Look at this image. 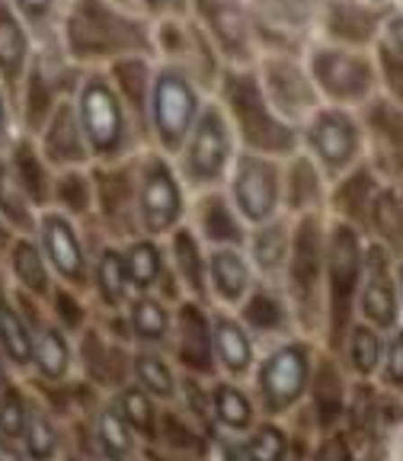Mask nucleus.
<instances>
[{
	"label": "nucleus",
	"mask_w": 403,
	"mask_h": 461,
	"mask_svg": "<svg viewBox=\"0 0 403 461\" xmlns=\"http://www.w3.org/2000/svg\"><path fill=\"white\" fill-rule=\"evenodd\" d=\"M378 195V183H374V170L365 164L353 167L349 173H343V180L333 189V209L339 212L345 224H372V205Z\"/></svg>",
	"instance_id": "7c9ffc66"
},
{
	"label": "nucleus",
	"mask_w": 403,
	"mask_h": 461,
	"mask_svg": "<svg viewBox=\"0 0 403 461\" xmlns=\"http://www.w3.org/2000/svg\"><path fill=\"white\" fill-rule=\"evenodd\" d=\"M176 327H180V353L186 366L195 368H211V349H215V333H211V324L205 311H202V302L189 298L183 302L180 314H176Z\"/></svg>",
	"instance_id": "72a5a7b5"
},
{
	"label": "nucleus",
	"mask_w": 403,
	"mask_h": 461,
	"mask_svg": "<svg viewBox=\"0 0 403 461\" xmlns=\"http://www.w3.org/2000/svg\"><path fill=\"white\" fill-rule=\"evenodd\" d=\"M100 436H103V442H106V448L112 455H122V452H129V448H131L129 420H125L122 413L115 411V407L103 411V417H100Z\"/></svg>",
	"instance_id": "603ef678"
},
{
	"label": "nucleus",
	"mask_w": 403,
	"mask_h": 461,
	"mask_svg": "<svg viewBox=\"0 0 403 461\" xmlns=\"http://www.w3.org/2000/svg\"><path fill=\"white\" fill-rule=\"evenodd\" d=\"M211 333H215V353L230 372H246L253 359V346L250 337H246L244 324L234 321L228 314H218L211 321Z\"/></svg>",
	"instance_id": "58836bf2"
},
{
	"label": "nucleus",
	"mask_w": 403,
	"mask_h": 461,
	"mask_svg": "<svg viewBox=\"0 0 403 461\" xmlns=\"http://www.w3.org/2000/svg\"><path fill=\"white\" fill-rule=\"evenodd\" d=\"M16 135H20V125H16V103H13V94L7 90V84L0 80V154H7V148L13 144Z\"/></svg>",
	"instance_id": "4d7b16f0"
},
{
	"label": "nucleus",
	"mask_w": 403,
	"mask_h": 461,
	"mask_svg": "<svg viewBox=\"0 0 403 461\" xmlns=\"http://www.w3.org/2000/svg\"><path fill=\"white\" fill-rule=\"evenodd\" d=\"M129 327L135 337L148 339V343H157L170 330V311L151 292H138L129 302Z\"/></svg>",
	"instance_id": "ea45409f"
},
{
	"label": "nucleus",
	"mask_w": 403,
	"mask_h": 461,
	"mask_svg": "<svg viewBox=\"0 0 403 461\" xmlns=\"http://www.w3.org/2000/svg\"><path fill=\"white\" fill-rule=\"evenodd\" d=\"M209 292L228 304H244L253 292V267L240 247H215L209 253Z\"/></svg>",
	"instance_id": "c85d7f7f"
},
{
	"label": "nucleus",
	"mask_w": 403,
	"mask_h": 461,
	"mask_svg": "<svg viewBox=\"0 0 403 461\" xmlns=\"http://www.w3.org/2000/svg\"><path fill=\"white\" fill-rule=\"evenodd\" d=\"M84 74V68L74 65L58 42L39 45L26 80L20 84V94H16V125H20L22 135L36 138L51 115L77 96Z\"/></svg>",
	"instance_id": "39448f33"
},
{
	"label": "nucleus",
	"mask_w": 403,
	"mask_h": 461,
	"mask_svg": "<svg viewBox=\"0 0 403 461\" xmlns=\"http://www.w3.org/2000/svg\"><path fill=\"white\" fill-rule=\"evenodd\" d=\"M372 228L388 244H400L403 240V199L394 189H378L372 205Z\"/></svg>",
	"instance_id": "a18cd8bd"
},
{
	"label": "nucleus",
	"mask_w": 403,
	"mask_h": 461,
	"mask_svg": "<svg viewBox=\"0 0 403 461\" xmlns=\"http://www.w3.org/2000/svg\"><path fill=\"white\" fill-rule=\"evenodd\" d=\"M109 80H112L115 94L122 96L129 113L135 115V122L141 125L144 138H151L148 131V115H151V90H154V74H157V58L151 55H131L115 61L106 68Z\"/></svg>",
	"instance_id": "393cba45"
},
{
	"label": "nucleus",
	"mask_w": 403,
	"mask_h": 461,
	"mask_svg": "<svg viewBox=\"0 0 403 461\" xmlns=\"http://www.w3.org/2000/svg\"><path fill=\"white\" fill-rule=\"evenodd\" d=\"M186 199H183V176L173 167L170 154L144 151L138 154V221L141 238H164L183 228Z\"/></svg>",
	"instance_id": "9d476101"
},
{
	"label": "nucleus",
	"mask_w": 403,
	"mask_h": 461,
	"mask_svg": "<svg viewBox=\"0 0 403 461\" xmlns=\"http://www.w3.org/2000/svg\"><path fill=\"white\" fill-rule=\"evenodd\" d=\"M103 461H115V455H109V458H103Z\"/></svg>",
	"instance_id": "774afa93"
},
{
	"label": "nucleus",
	"mask_w": 403,
	"mask_h": 461,
	"mask_svg": "<svg viewBox=\"0 0 403 461\" xmlns=\"http://www.w3.org/2000/svg\"><path fill=\"white\" fill-rule=\"evenodd\" d=\"M58 45L84 71H106L131 55L157 58L154 20L115 0H67Z\"/></svg>",
	"instance_id": "f257e3e1"
},
{
	"label": "nucleus",
	"mask_w": 403,
	"mask_h": 461,
	"mask_svg": "<svg viewBox=\"0 0 403 461\" xmlns=\"http://www.w3.org/2000/svg\"><path fill=\"white\" fill-rule=\"evenodd\" d=\"M26 417L29 413L22 411L20 397L7 394L4 403H0V432H4V436H20V432H26Z\"/></svg>",
	"instance_id": "13d9d810"
},
{
	"label": "nucleus",
	"mask_w": 403,
	"mask_h": 461,
	"mask_svg": "<svg viewBox=\"0 0 403 461\" xmlns=\"http://www.w3.org/2000/svg\"><path fill=\"white\" fill-rule=\"evenodd\" d=\"M263 55L304 58L320 39V0H246Z\"/></svg>",
	"instance_id": "6e6552de"
},
{
	"label": "nucleus",
	"mask_w": 403,
	"mask_h": 461,
	"mask_svg": "<svg viewBox=\"0 0 403 461\" xmlns=\"http://www.w3.org/2000/svg\"><path fill=\"white\" fill-rule=\"evenodd\" d=\"M154 45H157V61L186 71L209 96L218 94L228 65L193 14L166 16L154 23Z\"/></svg>",
	"instance_id": "1a4fd4ad"
},
{
	"label": "nucleus",
	"mask_w": 403,
	"mask_h": 461,
	"mask_svg": "<svg viewBox=\"0 0 403 461\" xmlns=\"http://www.w3.org/2000/svg\"><path fill=\"white\" fill-rule=\"evenodd\" d=\"M51 302H55V317L65 324V330H77V327L84 324L86 311L80 308V302L74 298L71 288L55 285V292H51Z\"/></svg>",
	"instance_id": "5fc2aeb1"
},
{
	"label": "nucleus",
	"mask_w": 403,
	"mask_h": 461,
	"mask_svg": "<svg viewBox=\"0 0 403 461\" xmlns=\"http://www.w3.org/2000/svg\"><path fill=\"white\" fill-rule=\"evenodd\" d=\"M362 129L372 141V160L374 170L384 176H403V106L390 100L388 94H378L359 109Z\"/></svg>",
	"instance_id": "aec40b11"
},
{
	"label": "nucleus",
	"mask_w": 403,
	"mask_h": 461,
	"mask_svg": "<svg viewBox=\"0 0 403 461\" xmlns=\"http://www.w3.org/2000/svg\"><path fill=\"white\" fill-rule=\"evenodd\" d=\"M259 384H263V397H266L273 411L288 407L308 384V349L298 343L275 349L266 366H263Z\"/></svg>",
	"instance_id": "a878e982"
},
{
	"label": "nucleus",
	"mask_w": 403,
	"mask_h": 461,
	"mask_svg": "<svg viewBox=\"0 0 403 461\" xmlns=\"http://www.w3.org/2000/svg\"><path fill=\"white\" fill-rule=\"evenodd\" d=\"M359 304H362V314H365L374 327L394 324L397 288H394L390 257H388V250H384V244H372L365 250V273H362Z\"/></svg>",
	"instance_id": "5701e85b"
},
{
	"label": "nucleus",
	"mask_w": 403,
	"mask_h": 461,
	"mask_svg": "<svg viewBox=\"0 0 403 461\" xmlns=\"http://www.w3.org/2000/svg\"><path fill=\"white\" fill-rule=\"evenodd\" d=\"M317 461H349V448H345L343 439H330L324 448H320Z\"/></svg>",
	"instance_id": "680f3d73"
},
{
	"label": "nucleus",
	"mask_w": 403,
	"mask_h": 461,
	"mask_svg": "<svg viewBox=\"0 0 403 461\" xmlns=\"http://www.w3.org/2000/svg\"><path fill=\"white\" fill-rule=\"evenodd\" d=\"M388 378L403 382V330H397L388 346Z\"/></svg>",
	"instance_id": "052dcab7"
},
{
	"label": "nucleus",
	"mask_w": 403,
	"mask_h": 461,
	"mask_svg": "<svg viewBox=\"0 0 403 461\" xmlns=\"http://www.w3.org/2000/svg\"><path fill=\"white\" fill-rule=\"evenodd\" d=\"M390 14L394 10H378L365 0H320V39L349 49H374Z\"/></svg>",
	"instance_id": "a211bd4d"
},
{
	"label": "nucleus",
	"mask_w": 403,
	"mask_h": 461,
	"mask_svg": "<svg viewBox=\"0 0 403 461\" xmlns=\"http://www.w3.org/2000/svg\"><path fill=\"white\" fill-rule=\"evenodd\" d=\"M39 148H42L45 160H49L55 170H74V167H94V151H90V141L84 135V125L77 119V109L74 100L65 103L51 115L49 122L42 125V131L36 135Z\"/></svg>",
	"instance_id": "412c9836"
},
{
	"label": "nucleus",
	"mask_w": 403,
	"mask_h": 461,
	"mask_svg": "<svg viewBox=\"0 0 403 461\" xmlns=\"http://www.w3.org/2000/svg\"><path fill=\"white\" fill-rule=\"evenodd\" d=\"M317 407L327 423L343 411V388H339V375L333 362H320V372H317Z\"/></svg>",
	"instance_id": "49530a36"
},
{
	"label": "nucleus",
	"mask_w": 403,
	"mask_h": 461,
	"mask_svg": "<svg viewBox=\"0 0 403 461\" xmlns=\"http://www.w3.org/2000/svg\"><path fill=\"white\" fill-rule=\"evenodd\" d=\"M51 209L65 212L67 218H84L96 212V186L94 167H74V170H58L55 189H51Z\"/></svg>",
	"instance_id": "f704fd0d"
},
{
	"label": "nucleus",
	"mask_w": 403,
	"mask_h": 461,
	"mask_svg": "<svg viewBox=\"0 0 403 461\" xmlns=\"http://www.w3.org/2000/svg\"><path fill=\"white\" fill-rule=\"evenodd\" d=\"M259 80L266 90L269 103L279 109L282 119L301 129L317 109L324 106V96L317 90L314 77H310L308 58L298 55H259L256 61Z\"/></svg>",
	"instance_id": "4468645a"
},
{
	"label": "nucleus",
	"mask_w": 403,
	"mask_h": 461,
	"mask_svg": "<svg viewBox=\"0 0 403 461\" xmlns=\"http://www.w3.org/2000/svg\"><path fill=\"white\" fill-rule=\"evenodd\" d=\"M94 285H96V295L106 308H122L129 302V292L131 279H129V267H125V250L122 247H103L94 259Z\"/></svg>",
	"instance_id": "e433bc0d"
},
{
	"label": "nucleus",
	"mask_w": 403,
	"mask_h": 461,
	"mask_svg": "<svg viewBox=\"0 0 403 461\" xmlns=\"http://www.w3.org/2000/svg\"><path fill=\"white\" fill-rule=\"evenodd\" d=\"M42 212L32 205L22 186L16 183L13 170L7 164V154H0V221L13 234H36Z\"/></svg>",
	"instance_id": "c9c22d12"
},
{
	"label": "nucleus",
	"mask_w": 403,
	"mask_h": 461,
	"mask_svg": "<svg viewBox=\"0 0 403 461\" xmlns=\"http://www.w3.org/2000/svg\"><path fill=\"white\" fill-rule=\"evenodd\" d=\"M365 273V250H362L359 230L353 224H333L327 234V314H330L333 339H343L355 295Z\"/></svg>",
	"instance_id": "ddd939ff"
},
{
	"label": "nucleus",
	"mask_w": 403,
	"mask_h": 461,
	"mask_svg": "<svg viewBox=\"0 0 403 461\" xmlns=\"http://www.w3.org/2000/svg\"><path fill=\"white\" fill-rule=\"evenodd\" d=\"M74 109L84 125V135L94 151V164H115V160H129L131 144L144 138L141 125L115 94L112 80L106 71H86L80 80V90L74 96Z\"/></svg>",
	"instance_id": "7ed1b4c3"
},
{
	"label": "nucleus",
	"mask_w": 403,
	"mask_h": 461,
	"mask_svg": "<svg viewBox=\"0 0 403 461\" xmlns=\"http://www.w3.org/2000/svg\"><path fill=\"white\" fill-rule=\"evenodd\" d=\"M22 436H26L29 452L36 455V458H49V455L55 452V446H58L55 426H51L39 411H32L26 417V432H22Z\"/></svg>",
	"instance_id": "de8ad7c7"
},
{
	"label": "nucleus",
	"mask_w": 403,
	"mask_h": 461,
	"mask_svg": "<svg viewBox=\"0 0 403 461\" xmlns=\"http://www.w3.org/2000/svg\"><path fill=\"white\" fill-rule=\"evenodd\" d=\"M10 269H13L16 282L26 295L45 298L55 292V282H51V267L45 259L39 240H32L29 234H13L10 238Z\"/></svg>",
	"instance_id": "2f4dec72"
},
{
	"label": "nucleus",
	"mask_w": 403,
	"mask_h": 461,
	"mask_svg": "<svg viewBox=\"0 0 403 461\" xmlns=\"http://www.w3.org/2000/svg\"><path fill=\"white\" fill-rule=\"evenodd\" d=\"M211 100H218V106L228 115L230 129L240 141V151L275 160H285L301 151V129L282 119L279 109L269 103L256 65L228 68Z\"/></svg>",
	"instance_id": "f03ea898"
},
{
	"label": "nucleus",
	"mask_w": 403,
	"mask_h": 461,
	"mask_svg": "<svg viewBox=\"0 0 403 461\" xmlns=\"http://www.w3.org/2000/svg\"><path fill=\"white\" fill-rule=\"evenodd\" d=\"M327 234L320 215H304L295 221V238H291V257H288L285 279L295 314L304 324H317L320 317V288L327 292Z\"/></svg>",
	"instance_id": "9b49d317"
},
{
	"label": "nucleus",
	"mask_w": 403,
	"mask_h": 461,
	"mask_svg": "<svg viewBox=\"0 0 403 461\" xmlns=\"http://www.w3.org/2000/svg\"><path fill=\"white\" fill-rule=\"evenodd\" d=\"M310 77L330 106L362 109L381 94V68L374 49H349L336 42H314L308 55Z\"/></svg>",
	"instance_id": "20e7f679"
},
{
	"label": "nucleus",
	"mask_w": 403,
	"mask_h": 461,
	"mask_svg": "<svg viewBox=\"0 0 403 461\" xmlns=\"http://www.w3.org/2000/svg\"><path fill=\"white\" fill-rule=\"evenodd\" d=\"M291 238H295V228L288 218H269V221L256 224L250 234V259L259 273L275 276L285 273L288 257H291Z\"/></svg>",
	"instance_id": "473e14b6"
},
{
	"label": "nucleus",
	"mask_w": 403,
	"mask_h": 461,
	"mask_svg": "<svg viewBox=\"0 0 403 461\" xmlns=\"http://www.w3.org/2000/svg\"><path fill=\"white\" fill-rule=\"evenodd\" d=\"M10 7L26 20L32 29V36L42 45L58 42V29H61V16H65L67 0H10Z\"/></svg>",
	"instance_id": "a19ab883"
},
{
	"label": "nucleus",
	"mask_w": 403,
	"mask_h": 461,
	"mask_svg": "<svg viewBox=\"0 0 403 461\" xmlns=\"http://www.w3.org/2000/svg\"><path fill=\"white\" fill-rule=\"evenodd\" d=\"M39 45L42 42L32 36V29L26 26V20L10 7V0H0V80L13 94V103Z\"/></svg>",
	"instance_id": "4be33fe9"
},
{
	"label": "nucleus",
	"mask_w": 403,
	"mask_h": 461,
	"mask_svg": "<svg viewBox=\"0 0 403 461\" xmlns=\"http://www.w3.org/2000/svg\"><path fill=\"white\" fill-rule=\"evenodd\" d=\"M135 375H138V382H141L148 391H154V394H170V391H173L170 368H166L157 356H151V353L138 356V359H135Z\"/></svg>",
	"instance_id": "8fccbe9b"
},
{
	"label": "nucleus",
	"mask_w": 403,
	"mask_h": 461,
	"mask_svg": "<svg viewBox=\"0 0 403 461\" xmlns=\"http://www.w3.org/2000/svg\"><path fill=\"white\" fill-rule=\"evenodd\" d=\"M285 317V302L275 292H269V288H253L250 295L244 298V324L253 327V330H282Z\"/></svg>",
	"instance_id": "37998d69"
},
{
	"label": "nucleus",
	"mask_w": 403,
	"mask_h": 461,
	"mask_svg": "<svg viewBox=\"0 0 403 461\" xmlns=\"http://www.w3.org/2000/svg\"><path fill=\"white\" fill-rule=\"evenodd\" d=\"M320 199H324V176H320V164L310 158L308 151H298L285 158L282 167V205L288 212H295L298 218L304 215H320Z\"/></svg>",
	"instance_id": "cd10ccee"
},
{
	"label": "nucleus",
	"mask_w": 403,
	"mask_h": 461,
	"mask_svg": "<svg viewBox=\"0 0 403 461\" xmlns=\"http://www.w3.org/2000/svg\"><path fill=\"white\" fill-rule=\"evenodd\" d=\"M39 247H42L45 259L55 276L67 285H84L90 279V257L84 250V238H80L77 221L67 218L65 212H42L39 218Z\"/></svg>",
	"instance_id": "6ab92c4d"
},
{
	"label": "nucleus",
	"mask_w": 403,
	"mask_h": 461,
	"mask_svg": "<svg viewBox=\"0 0 403 461\" xmlns=\"http://www.w3.org/2000/svg\"><path fill=\"white\" fill-rule=\"evenodd\" d=\"M7 164H10V170H13L16 183L22 186V193L32 199V205H36L39 212H49L58 170L45 160L36 138L20 131V135L13 138V144L7 148Z\"/></svg>",
	"instance_id": "b1692460"
},
{
	"label": "nucleus",
	"mask_w": 403,
	"mask_h": 461,
	"mask_svg": "<svg viewBox=\"0 0 403 461\" xmlns=\"http://www.w3.org/2000/svg\"><path fill=\"white\" fill-rule=\"evenodd\" d=\"M211 96L189 77L180 68L157 61V74H154V90H151V115H148V131L157 151L176 154L193 125L199 122L202 109Z\"/></svg>",
	"instance_id": "423d86ee"
},
{
	"label": "nucleus",
	"mask_w": 403,
	"mask_h": 461,
	"mask_svg": "<svg viewBox=\"0 0 403 461\" xmlns=\"http://www.w3.org/2000/svg\"><path fill=\"white\" fill-rule=\"evenodd\" d=\"M301 144L308 148L310 158L320 164V170L333 173V176L349 173L353 167H359L362 144H365V129H362L359 109L324 103L301 125Z\"/></svg>",
	"instance_id": "f8f14e48"
},
{
	"label": "nucleus",
	"mask_w": 403,
	"mask_h": 461,
	"mask_svg": "<svg viewBox=\"0 0 403 461\" xmlns=\"http://www.w3.org/2000/svg\"><path fill=\"white\" fill-rule=\"evenodd\" d=\"M400 285H403V259H400Z\"/></svg>",
	"instance_id": "69168bd1"
},
{
	"label": "nucleus",
	"mask_w": 403,
	"mask_h": 461,
	"mask_svg": "<svg viewBox=\"0 0 403 461\" xmlns=\"http://www.w3.org/2000/svg\"><path fill=\"white\" fill-rule=\"evenodd\" d=\"M237 144L240 141L230 129L224 109L218 106V100H209L199 122L180 144V151L173 154L183 183L195 189H215L224 176H230V167L237 160Z\"/></svg>",
	"instance_id": "0eeeda50"
},
{
	"label": "nucleus",
	"mask_w": 403,
	"mask_h": 461,
	"mask_svg": "<svg viewBox=\"0 0 403 461\" xmlns=\"http://www.w3.org/2000/svg\"><path fill=\"white\" fill-rule=\"evenodd\" d=\"M141 14H148L154 23L166 20V16H183L189 14V0H131Z\"/></svg>",
	"instance_id": "bf43d9fd"
},
{
	"label": "nucleus",
	"mask_w": 403,
	"mask_h": 461,
	"mask_svg": "<svg viewBox=\"0 0 403 461\" xmlns=\"http://www.w3.org/2000/svg\"><path fill=\"white\" fill-rule=\"evenodd\" d=\"M349 353L359 372H374L378 359H381V343H378V333L372 327H355L353 339H349Z\"/></svg>",
	"instance_id": "09e8293b"
},
{
	"label": "nucleus",
	"mask_w": 403,
	"mask_h": 461,
	"mask_svg": "<svg viewBox=\"0 0 403 461\" xmlns=\"http://www.w3.org/2000/svg\"><path fill=\"white\" fill-rule=\"evenodd\" d=\"M32 362H36L49 378H61V375L67 372V366H71V346H67L61 327H39Z\"/></svg>",
	"instance_id": "c03bdc74"
},
{
	"label": "nucleus",
	"mask_w": 403,
	"mask_h": 461,
	"mask_svg": "<svg viewBox=\"0 0 403 461\" xmlns=\"http://www.w3.org/2000/svg\"><path fill=\"white\" fill-rule=\"evenodd\" d=\"M0 461H22V455L16 452V448L10 446V442L0 439Z\"/></svg>",
	"instance_id": "e2e57ef3"
},
{
	"label": "nucleus",
	"mask_w": 403,
	"mask_h": 461,
	"mask_svg": "<svg viewBox=\"0 0 403 461\" xmlns=\"http://www.w3.org/2000/svg\"><path fill=\"white\" fill-rule=\"evenodd\" d=\"M246 452H250V461H282V455H285V436L279 429H273V426H266V429H259L253 436Z\"/></svg>",
	"instance_id": "864d4df0"
},
{
	"label": "nucleus",
	"mask_w": 403,
	"mask_h": 461,
	"mask_svg": "<svg viewBox=\"0 0 403 461\" xmlns=\"http://www.w3.org/2000/svg\"><path fill=\"white\" fill-rule=\"evenodd\" d=\"M195 234H199L205 244L215 247H244L250 240L246 234V221L244 215L237 212L234 199L218 189H209V193L202 195L199 205H195Z\"/></svg>",
	"instance_id": "bb28decb"
},
{
	"label": "nucleus",
	"mask_w": 403,
	"mask_h": 461,
	"mask_svg": "<svg viewBox=\"0 0 403 461\" xmlns=\"http://www.w3.org/2000/svg\"><path fill=\"white\" fill-rule=\"evenodd\" d=\"M0 382H4V366H0Z\"/></svg>",
	"instance_id": "338daca9"
},
{
	"label": "nucleus",
	"mask_w": 403,
	"mask_h": 461,
	"mask_svg": "<svg viewBox=\"0 0 403 461\" xmlns=\"http://www.w3.org/2000/svg\"><path fill=\"white\" fill-rule=\"evenodd\" d=\"M0 346H4V353H7L16 366L32 362V349H36L32 327L26 324V317L10 302H0Z\"/></svg>",
	"instance_id": "79ce46f5"
},
{
	"label": "nucleus",
	"mask_w": 403,
	"mask_h": 461,
	"mask_svg": "<svg viewBox=\"0 0 403 461\" xmlns=\"http://www.w3.org/2000/svg\"><path fill=\"white\" fill-rule=\"evenodd\" d=\"M122 417L129 420L131 426H138V429L151 432V423H154V413H151V401L141 394V391L129 388L122 394Z\"/></svg>",
	"instance_id": "6e6d98bb"
},
{
	"label": "nucleus",
	"mask_w": 403,
	"mask_h": 461,
	"mask_svg": "<svg viewBox=\"0 0 403 461\" xmlns=\"http://www.w3.org/2000/svg\"><path fill=\"white\" fill-rule=\"evenodd\" d=\"M215 413L221 417V423L234 426V429H240V426L250 423V403H246V397L234 388L218 391L215 394Z\"/></svg>",
	"instance_id": "3c124183"
},
{
	"label": "nucleus",
	"mask_w": 403,
	"mask_h": 461,
	"mask_svg": "<svg viewBox=\"0 0 403 461\" xmlns=\"http://www.w3.org/2000/svg\"><path fill=\"white\" fill-rule=\"evenodd\" d=\"M125 267H129V279L135 292H151L164 279L166 259L154 238H135L125 247Z\"/></svg>",
	"instance_id": "4c0bfd02"
},
{
	"label": "nucleus",
	"mask_w": 403,
	"mask_h": 461,
	"mask_svg": "<svg viewBox=\"0 0 403 461\" xmlns=\"http://www.w3.org/2000/svg\"><path fill=\"white\" fill-rule=\"evenodd\" d=\"M96 186V212L103 230H109L115 240L141 238L138 221V154L115 164H94Z\"/></svg>",
	"instance_id": "dca6fc26"
},
{
	"label": "nucleus",
	"mask_w": 403,
	"mask_h": 461,
	"mask_svg": "<svg viewBox=\"0 0 403 461\" xmlns=\"http://www.w3.org/2000/svg\"><path fill=\"white\" fill-rule=\"evenodd\" d=\"M189 14L215 42L228 68H253L259 61L263 51L253 32L246 0H189Z\"/></svg>",
	"instance_id": "2eb2a0df"
},
{
	"label": "nucleus",
	"mask_w": 403,
	"mask_h": 461,
	"mask_svg": "<svg viewBox=\"0 0 403 461\" xmlns=\"http://www.w3.org/2000/svg\"><path fill=\"white\" fill-rule=\"evenodd\" d=\"M365 4H372V7H378V10H397L403 0H365Z\"/></svg>",
	"instance_id": "0e129e2a"
},
{
	"label": "nucleus",
	"mask_w": 403,
	"mask_h": 461,
	"mask_svg": "<svg viewBox=\"0 0 403 461\" xmlns=\"http://www.w3.org/2000/svg\"><path fill=\"white\" fill-rule=\"evenodd\" d=\"M230 199L246 224H263L282 209V164L275 158L240 151L230 167Z\"/></svg>",
	"instance_id": "f3484780"
},
{
	"label": "nucleus",
	"mask_w": 403,
	"mask_h": 461,
	"mask_svg": "<svg viewBox=\"0 0 403 461\" xmlns=\"http://www.w3.org/2000/svg\"><path fill=\"white\" fill-rule=\"evenodd\" d=\"M170 269L195 302L209 295V257L202 253V238L186 224L170 234Z\"/></svg>",
	"instance_id": "c756f323"
}]
</instances>
